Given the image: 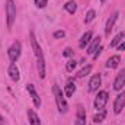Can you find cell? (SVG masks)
<instances>
[{
  "instance_id": "cell-3",
  "label": "cell",
  "mask_w": 125,
  "mask_h": 125,
  "mask_svg": "<svg viewBox=\"0 0 125 125\" xmlns=\"http://www.w3.org/2000/svg\"><path fill=\"white\" fill-rule=\"evenodd\" d=\"M6 19H7V28L12 29L16 19V4L13 0H6Z\"/></svg>"
},
{
  "instance_id": "cell-7",
  "label": "cell",
  "mask_w": 125,
  "mask_h": 125,
  "mask_svg": "<svg viewBox=\"0 0 125 125\" xmlns=\"http://www.w3.org/2000/svg\"><path fill=\"white\" fill-rule=\"evenodd\" d=\"M124 86H125V68H122V70L116 74V77H115L114 89H115L116 92H121V90L124 89Z\"/></svg>"
},
{
  "instance_id": "cell-20",
  "label": "cell",
  "mask_w": 125,
  "mask_h": 125,
  "mask_svg": "<svg viewBox=\"0 0 125 125\" xmlns=\"http://www.w3.org/2000/svg\"><path fill=\"white\" fill-rule=\"evenodd\" d=\"M64 9H65L70 15H74L76 10H77V3H76V1H67V3L64 4Z\"/></svg>"
},
{
  "instance_id": "cell-1",
  "label": "cell",
  "mask_w": 125,
  "mask_h": 125,
  "mask_svg": "<svg viewBox=\"0 0 125 125\" xmlns=\"http://www.w3.org/2000/svg\"><path fill=\"white\" fill-rule=\"evenodd\" d=\"M29 36H31L32 50H33V52H35L36 62H38V73H39V77H41V79H44V77H45V58H44V52H42V50H41V47H39V44H38L36 38H35V33L31 32V33H29Z\"/></svg>"
},
{
  "instance_id": "cell-8",
  "label": "cell",
  "mask_w": 125,
  "mask_h": 125,
  "mask_svg": "<svg viewBox=\"0 0 125 125\" xmlns=\"http://www.w3.org/2000/svg\"><path fill=\"white\" fill-rule=\"evenodd\" d=\"M100 84H102V76L99 73L97 74H93L92 79H90V82H89V92L90 93L97 92V89L100 87Z\"/></svg>"
},
{
  "instance_id": "cell-26",
  "label": "cell",
  "mask_w": 125,
  "mask_h": 125,
  "mask_svg": "<svg viewBox=\"0 0 125 125\" xmlns=\"http://www.w3.org/2000/svg\"><path fill=\"white\" fill-rule=\"evenodd\" d=\"M64 36H65V32L64 31H55L54 32V38H57V39H58V38H64Z\"/></svg>"
},
{
  "instance_id": "cell-17",
  "label": "cell",
  "mask_w": 125,
  "mask_h": 125,
  "mask_svg": "<svg viewBox=\"0 0 125 125\" xmlns=\"http://www.w3.org/2000/svg\"><path fill=\"white\" fill-rule=\"evenodd\" d=\"M28 118H29L31 125H41V119H39V116L35 114L33 109H28Z\"/></svg>"
},
{
  "instance_id": "cell-28",
  "label": "cell",
  "mask_w": 125,
  "mask_h": 125,
  "mask_svg": "<svg viewBox=\"0 0 125 125\" xmlns=\"http://www.w3.org/2000/svg\"><path fill=\"white\" fill-rule=\"evenodd\" d=\"M118 50H119V51H125V39L119 44V45H118Z\"/></svg>"
},
{
  "instance_id": "cell-29",
  "label": "cell",
  "mask_w": 125,
  "mask_h": 125,
  "mask_svg": "<svg viewBox=\"0 0 125 125\" xmlns=\"http://www.w3.org/2000/svg\"><path fill=\"white\" fill-rule=\"evenodd\" d=\"M0 125H4V119L1 118V115H0Z\"/></svg>"
},
{
  "instance_id": "cell-14",
  "label": "cell",
  "mask_w": 125,
  "mask_h": 125,
  "mask_svg": "<svg viewBox=\"0 0 125 125\" xmlns=\"http://www.w3.org/2000/svg\"><path fill=\"white\" fill-rule=\"evenodd\" d=\"M76 92V84H74V80L73 79H68V82H67V84L64 86V94L67 96V97H71L73 94Z\"/></svg>"
},
{
  "instance_id": "cell-4",
  "label": "cell",
  "mask_w": 125,
  "mask_h": 125,
  "mask_svg": "<svg viewBox=\"0 0 125 125\" xmlns=\"http://www.w3.org/2000/svg\"><path fill=\"white\" fill-rule=\"evenodd\" d=\"M21 52H22V44H21L19 41H15V42L9 47V50H7V55H9L10 62L18 61L19 57H21Z\"/></svg>"
},
{
  "instance_id": "cell-11",
  "label": "cell",
  "mask_w": 125,
  "mask_h": 125,
  "mask_svg": "<svg viewBox=\"0 0 125 125\" xmlns=\"http://www.w3.org/2000/svg\"><path fill=\"white\" fill-rule=\"evenodd\" d=\"M92 38H93V33H92V31H87L84 32L83 35H82V38H80V41H79V47L80 48H86L89 44H90V41H92Z\"/></svg>"
},
{
  "instance_id": "cell-9",
  "label": "cell",
  "mask_w": 125,
  "mask_h": 125,
  "mask_svg": "<svg viewBox=\"0 0 125 125\" xmlns=\"http://www.w3.org/2000/svg\"><path fill=\"white\" fill-rule=\"evenodd\" d=\"M26 90H28V93L31 94L33 105H35L36 108H39V106H41V97H39V94L36 93L35 86H33V84H26Z\"/></svg>"
},
{
  "instance_id": "cell-2",
  "label": "cell",
  "mask_w": 125,
  "mask_h": 125,
  "mask_svg": "<svg viewBox=\"0 0 125 125\" xmlns=\"http://www.w3.org/2000/svg\"><path fill=\"white\" fill-rule=\"evenodd\" d=\"M52 92H54V97H55V103H57V108H58V111L61 112V114H65L67 111H68V103H67V100H65V94L62 93V90L57 86V84H54L52 86Z\"/></svg>"
},
{
  "instance_id": "cell-27",
  "label": "cell",
  "mask_w": 125,
  "mask_h": 125,
  "mask_svg": "<svg viewBox=\"0 0 125 125\" xmlns=\"http://www.w3.org/2000/svg\"><path fill=\"white\" fill-rule=\"evenodd\" d=\"M102 50H103V48H102V47H99V48L94 51V52H93V60H97V57L102 54Z\"/></svg>"
},
{
  "instance_id": "cell-10",
  "label": "cell",
  "mask_w": 125,
  "mask_h": 125,
  "mask_svg": "<svg viewBox=\"0 0 125 125\" xmlns=\"http://www.w3.org/2000/svg\"><path fill=\"white\" fill-rule=\"evenodd\" d=\"M118 16H119V13H118V12H114V13L109 16V19L106 21V26H105V33H106V35H109V33L112 32L115 22L118 21Z\"/></svg>"
},
{
  "instance_id": "cell-18",
  "label": "cell",
  "mask_w": 125,
  "mask_h": 125,
  "mask_svg": "<svg viewBox=\"0 0 125 125\" xmlns=\"http://www.w3.org/2000/svg\"><path fill=\"white\" fill-rule=\"evenodd\" d=\"M124 39H125V32L122 31V32H119V33H118V35H116V36H115V38H114L112 41H111L109 47H111V48H114V47L119 45V44H121V42H122Z\"/></svg>"
},
{
  "instance_id": "cell-30",
  "label": "cell",
  "mask_w": 125,
  "mask_h": 125,
  "mask_svg": "<svg viewBox=\"0 0 125 125\" xmlns=\"http://www.w3.org/2000/svg\"><path fill=\"white\" fill-rule=\"evenodd\" d=\"M100 1H102V3H105V1H106V0H100Z\"/></svg>"
},
{
  "instance_id": "cell-13",
  "label": "cell",
  "mask_w": 125,
  "mask_h": 125,
  "mask_svg": "<svg viewBox=\"0 0 125 125\" xmlns=\"http://www.w3.org/2000/svg\"><path fill=\"white\" fill-rule=\"evenodd\" d=\"M74 125H86V111L83 106H79L77 109V118L74 121Z\"/></svg>"
},
{
  "instance_id": "cell-15",
  "label": "cell",
  "mask_w": 125,
  "mask_h": 125,
  "mask_svg": "<svg viewBox=\"0 0 125 125\" xmlns=\"http://www.w3.org/2000/svg\"><path fill=\"white\" fill-rule=\"evenodd\" d=\"M119 62H121V57L119 55H112V57H109L106 60L105 65H106V68H116L119 65Z\"/></svg>"
},
{
  "instance_id": "cell-23",
  "label": "cell",
  "mask_w": 125,
  "mask_h": 125,
  "mask_svg": "<svg viewBox=\"0 0 125 125\" xmlns=\"http://www.w3.org/2000/svg\"><path fill=\"white\" fill-rule=\"evenodd\" d=\"M76 65H77V62L74 61V60H68V61H67V64H65V70H67L68 73H71V71H74Z\"/></svg>"
},
{
  "instance_id": "cell-21",
  "label": "cell",
  "mask_w": 125,
  "mask_h": 125,
  "mask_svg": "<svg viewBox=\"0 0 125 125\" xmlns=\"http://www.w3.org/2000/svg\"><path fill=\"white\" fill-rule=\"evenodd\" d=\"M90 71H92V65H90V64H87V65H84V67H83L77 74H76V77H77V79H83V77H86Z\"/></svg>"
},
{
  "instance_id": "cell-24",
  "label": "cell",
  "mask_w": 125,
  "mask_h": 125,
  "mask_svg": "<svg viewBox=\"0 0 125 125\" xmlns=\"http://www.w3.org/2000/svg\"><path fill=\"white\" fill-rule=\"evenodd\" d=\"M47 3H48V0H35V4L38 9H44L47 6Z\"/></svg>"
},
{
  "instance_id": "cell-16",
  "label": "cell",
  "mask_w": 125,
  "mask_h": 125,
  "mask_svg": "<svg viewBox=\"0 0 125 125\" xmlns=\"http://www.w3.org/2000/svg\"><path fill=\"white\" fill-rule=\"evenodd\" d=\"M100 36H96V38H92V41H90V45H89V48H87V54H93L94 51L100 47Z\"/></svg>"
},
{
  "instance_id": "cell-5",
  "label": "cell",
  "mask_w": 125,
  "mask_h": 125,
  "mask_svg": "<svg viewBox=\"0 0 125 125\" xmlns=\"http://www.w3.org/2000/svg\"><path fill=\"white\" fill-rule=\"evenodd\" d=\"M108 99H109V93L106 92V90H100V92H97L96 94V97H94V109L96 111H102V109H105V106H106V103H108Z\"/></svg>"
},
{
  "instance_id": "cell-22",
  "label": "cell",
  "mask_w": 125,
  "mask_h": 125,
  "mask_svg": "<svg viewBox=\"0 0 125 125\" xmlns=\"http://www.w3.org/2000/svg\"><path fill=\"white\" fill-rule=\"evenodd\" d=\"M94 18H96V12H94L93 9H90V10L86 13V16H84V23H90Z\"/></svg>"
},
{
  "instance_id": "cell-12",
  "label": "cell",
  "mask_w": 125,
  "mask_h": 125,
  "mask_svg": "<svg viewBox=\"0 0 125 125\" xmlns=\"http://www.w3.org/2000/svg\"><path fill=\"white\" fill-rule=\"evenodd\" d=\"M7 73H9V77H10L13 82H19V79H21V74H19V68L16 67V64H15V62H10Z\"/></svg>"
},
{
  "instance_id": "cell-19",
  "label": "cell",
  "mask_w": 125,
  "mask_h": 125,
  "mask_svg": "<svg viewBox=\"0 0 125 125\" xmlns=\"http://www.w3.org/2000/svg\"><path fill=\"white\" fill-rule=\"evenodd\" d=\"M106 111L105 109H102V111H97L96 114H94V116H93V122L94 124H100V122H103V119L106 118Z\"/></svg>"
},
{
  "instance_id": "cell-25",
  "label": "cell",
  "mask_w": 125,
  "mask_h": 125,
  "mask_svg": "<svg viewBox=\"0 0 125 125\" xmlns=\"http://www.w3.org/2000/svg\"><path fill=\"white\" fill-rule=\"evenodd\" d=\"M73 54H74V51H73L71 48H65V50L62 51V55H64V57H71Z\"/></svg>"
},
{
  "instance_id": "cell-6",
  "label": "cell",
  "mask_w": 125,
  "mask_h": 125,
  "mask_svg": "<svg viewBox=\"0 0 125 125\" xmlns=\"http://www.w3.org/2000/svg\"><path fill=\"white\" fill-rule=\"evenodd\" d=\"M124 106H125V90H121V93L118 94L115 97V100H114V112L116 115L121 114L122 109H124Z\"/></svg>"
}]
</instances>
